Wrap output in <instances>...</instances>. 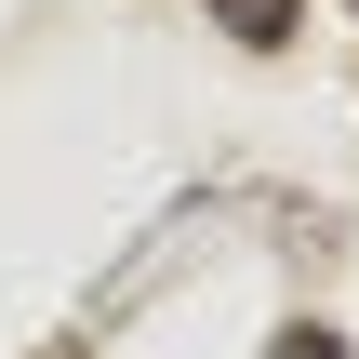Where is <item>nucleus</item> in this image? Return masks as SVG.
I'll list each match as a JSON object with an SVG mask.
<instances>
[{
  "mask_svg": "<svg viewBox=\"0 0 359 359\" xmlns=\"http://www.w3.org/2000/svg\"><path fill=\"white\" fill-rule=\"evenodd\" d=\"M266 359H346V333H320V320H293V333H280Z\"/></svg>",
  "mask_w": 359,
  "mask_h": 359,
  "instance_id": "2",
  "label": "nucleus"
},
{
  "mask_svg": "<svg viewBox=\"0 0 359 359\" xmlns=\"http://www.w3.org/2000/svg\"><path fill=\"white\" fill-rule=\"evenodd\" d=\"M293 13H306V0H213V27H226V40H253V53H280V40H293Z\"/></svg>",
  "mask_w": 359,
  "mask_h": 359,
  "instance_id": "1",
  "label": "nucleus"
}]
</instances>
